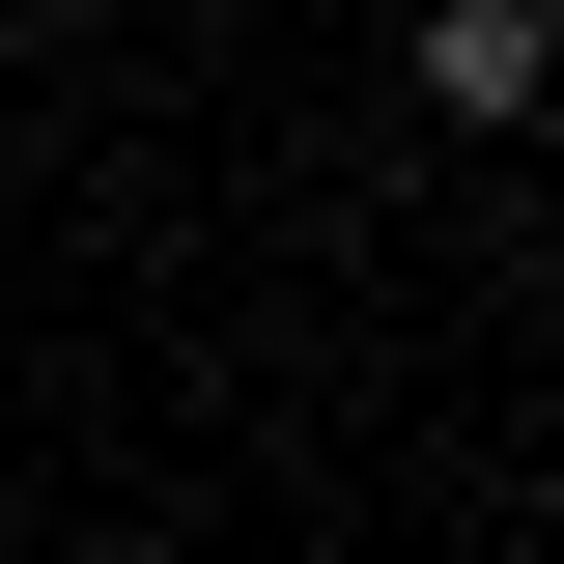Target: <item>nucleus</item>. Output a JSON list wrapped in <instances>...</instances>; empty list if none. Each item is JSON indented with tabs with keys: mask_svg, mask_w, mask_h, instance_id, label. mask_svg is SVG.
<instances>
[{
	"mask_svg": "<svg viewBox=\"0 0 564 564\" xmlns=\"http://www.w3.org/2000/svg\"><path fill=\"white\" fill-rule=\"evenodd\" d=\"M536 85H564L536 0H452V29H423V113H536Z\"/></svg>",
	"mask_w": 564,
	"mask_h": 564,
	"instance_id": "f257e3e1",
	"label": "nucleus"
}]
</instances>
